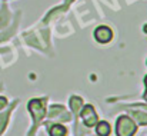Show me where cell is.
<instances>
[{
    "instance_id": "obj_12",
    "label": "cell",
    "mask_w": 147,
    "mask_h": 136,
    "mask_svg": "<svg viewBox=\"0 0 147 136\" xmlns=\"http://www.w3.org/2000/svg\"><path fill=\"white\" fill-rule=\"evenodd\" d=\"M6 105H7V100H6V97H0V109H3Z\"/></svg>"
},
{
    "instance_id": "obj_5",
    "label": "cell",
    "mask_w": 147,
    "mask_h": 136,
    "mask_svg": "<svg viewBox=\"0 0 147 136\" xmlns=\"http://www.w3.org/2000/svg\"><path fill=\"white\" fill-rule=\"evenodd\" d=\"M49 116L51 119H61V120H70V115L64 110V107L63 106H59V105H56V106H51L50 107V113Z\"/></svg>"
},
{
    "instance_id": "obj_1",
    "label": "cell",
    "mask_w": 147,
    "mask_h": 136,
    "mask_svg": "<svg viewBox=\"0 0 147 136\" xmlns=\"http://www.w3.org/2000/svg\"><path fill=\"white\" fill-rule=\"evenodd\" d=\"M29 110L30 113L33 115V119H34V128H33V132L30 133V136H33L34 131L37 129L39 123L42 122L43 116H45V112H46V107H45V100H40V99H33L29 102Z\"/></svg>"
},
{
    "instance_id": "obj_3",
    "label": "cell",
    "mask_w": 147,
    "mask_h": 136,
    "mask_svg": "<svg viewBox=\"0 0 147 136\" xmlns=\"http://www.w3.org/2000/svg\"><path fill=\"white\" fill-rule=\"evenodd\" d=\"M82 118H83L86 126H89V128L97 125V115H96V112H94V109H93L92 105H86V106L83 107V110H82Z\"/></svg>"
},
{
    "instance_id": "obj_8",
    "label": "cell",
    "mask_w": 147,
    "mask_h": 136,
    "mask_svg": "<svg viewBox=\"0 0 147 136\" xmlns=\"http://www.w3.org/2000/svg\"><path fill=\"white\" fill-rule=\"evenodd\" d=\"M97 135L98 136L110 135V125L107 122H98L97 123Z\"/></svg>"
},
{
    "instance_id": "obj_9",
    "label": "cell",
    "mask_w": 147,
    "mask_h": 136,
    "mask_svg": "<svg viewBox=\"0 0 147 136\" xmlns=\"http://www.w3.org/2000/svg\"><path fill=\"white\" fill-rule=\"evenodd\" d=\"M133 118L142 123V125H147V113H143V112H133Z\"/></svg>"
},
{
    "instance_id": "obj_7",
    "label": "cell",
    "mask_w": 147,
    "mask_h": 136,
    "mask_svg": "<svg viewBox=\"0 0 147 136\" xmlns=\"http://www.w3.org/2000/svg\"><path fill=\"white\" fill-rule=\"evenodd\" d=\"M82 105H83V102H82V99H80L79 96H73V97L70 99V106H71V110H73L76 115L80 112Z\"/></svg>"
},
{
    "instance_id": "obj_6",
    "label": "cell",
    "mask_w": 147,
    "mask_h": 136,
    "mask_svg": "<svg viewBox=\"0 0 147 136\" xmlns=\"http://www.w3.org/2000/svg\"><path fill=\"white\" fill-rule=\"evenodd\" d=\"M49 126V133L50 136H64L67 133V129L61 125H47Z\"/></svg>"
},
{
    "instance_id": "obj_14",
    "label": "cell",
    "mask_w": 147,
    "mask_h": 136,
    "mask_svg": "<svg viewBox=\"0 0 147 136\" xmlns=\"http://www.w3.org/2000/svg\"><path fill=\"white\" fill-rule=\"evenodd\" d=\"M144 83H146V86H147V76L144 78Z\"/></svg>"
},
{
    "instance_id": "obj_2",
    "label": "cell",
    "mask_w": 147,
    "mask_h": 136,
    "mask_svg": "<svg viewBox=\"0 0 147 136\" xmlns=\"http://www.w3.org/2000/svg\"><path fill=\"white\" fill-rule=\"evenodd\" d=\"M136 125L131 118L120 116L117 119V136H133L136 133Z\"/></svg>"
},
{
    "instance_id": "obj_11",
    "label": "cell",
    "mask_w": 147,
    "mask_h": 136,
    "mask_svg": "<svg viewBox=\"0 0 147 136\" xmlns=\"http://www.w3.org/2000/svg\"><path fill=\"white\" fill-rule=\"evenodd\" d=\"M7 20H9V14H7L6 9H3V10L0 12V27L4 26V24L7 23Z\"/></svg>"
},
{
    "instance_id": "obj_10",
    "label": "cell",
    "mask_w": 147,
    "mask_h": 136,
    "mask_svg": "<svg viewBox=\"0 0 147 136\" xmlns=\"http://www.w3.org/2000/svg\"><path fill=\"white\" fill-rule=\"evenodd\" d=\"M10 112H11V109H10V110H7L6 113L0 115V133L3 132V129H4V126H6L7 120H9V115H10Z\"/></svg>"
},
{
    "instance_id": "obj_4",
    "label": "cell",
    "mask_w": 147,
    "mask_h": 136,
    "mask_svg": "<svg viewBox=\"0 0 147 136\" xmlns=\"http://www.w3.org/2000/svg\"><path fill=\"white\" fill-rule=\"evenodd\" d=\"M111 36H113L111 30H110L109 27H106V26H100V27H97V29L94 30V37H96V40L100 42V43H107V42H110V40H111Z\"/></svg>"
},
{
    "instance_id": "obj_13",
    "label": "cell",
    "mask_w": 147,
    "mask_h": 136,
    "mask_svg": "<svg viewBox=\"0 0 147 136\" xmlns=\"http://www.w3.org/2000/svg\"><path fill=\"white\" fill-rule=\"evenodd\" d=\"M143 30H144V32H146V33H147V24H146V26H144V27H143Z\"/></svg>"
}]
</instances>
